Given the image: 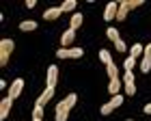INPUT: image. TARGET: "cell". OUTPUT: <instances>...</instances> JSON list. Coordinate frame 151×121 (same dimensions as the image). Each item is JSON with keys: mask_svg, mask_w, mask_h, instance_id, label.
<instances>
[{"mask_svg": "<svg viewBox=\"0 0 151 121\" xmlns=\"http://www.w3.org/2000/svg\"><path fill=\"white\" fill-rule=\"evenodd\" d=\"M123 67H125V71H132L134 67H136V58H134V56H127L125 63H123Z\"/></svg>", "mask_w": 151, "mask_h": 121, "instance_id": "22", "label": "cell"}, {"mask_svg": "<svg viewBox=\"0 0 151 121\" xmlns=\"http://www.w3.org/2000/svg\"><path fill=\"white\" fill-rule=\"evenodd\" d=\"M99 60H101L104 65H110V63H112V56H110V52H108V50H99Z\"/></svg>", "mask_w": 151, "mask_h": 121, "instance_id": "17", "label": "cell"}, {"mask_svg": "<svg viewBox=\"0 0 151 121\" xmlns=\"http://www.w3.org/2000/svg\"><path fill=\"white\" fill-rule=\"evenodd\" d=\"M108 67V76H110V80H114V78H119V73H116V65L114 63H110V65H106Z\"/></svg>", "mask_w": 151, "mask_h": 121, "instance_id": "25", "label": "cell"}, {"mask_svg": "<svg viewBox=\"0 0 151 121\" xmlns=\"http://www.w3.org/2000/svg\"><path fill=\"white\" fill-rule=\"evenodd\" d=\"M60 9H63V13L73 11L76 9V0H67V2H63V4H60Z\"/></svg>", "mask_w": 151, "mask_h": 121, "instance_id": "21", "label": "cell"}, {"mask_svg": "<svg viewBox=\"0 0 151 121\" xmlns=\"http://www.w3.org/2000/svg\"><path fill=\"white\" fill-rule=\"evenodd\" d=\"M108 104L112 106V110H114V108H119V106L123 104V95H121V93H119V95H112V99H110Z\"/></svg>", "mask_w": 151, "mask_h": 121, "instance_id": "19", "label": "cell"}, {"mask_svg": "<svg viewBox=\"0 0 151 121\" xmlns=\"http://www.w3.org/2000/svg\"><path fill=\"white\" fill-rule=\"evenodd\" d=\"M140 71H142V73H149V71H151V56L142 54V60H140Z\"/></svg>", "mask_w": 151, "mask_h": 121, "instance_id": "14", "label": "cell"}, {"mask_svg": "<svg viewBox=\"0 0 151 121\" xmlns=\"http://www.w3.org/2000/svg\"><path fill=\"white\" fill-rule=\"evenodd\" d=\"M121 80L119 78H114V80H110V84H108V91L112 93V95H119V91H121Z\"/></svg>", "mask_w": 151, "mask_h": 121, "instance_id": "13", "label": "cell"}, {"mask_svg": "<svg viewBox=\"0 0 151 121\" xmlns=\"http://www.w3.org/2000/svg\"><path fill=\"white\" fill-rule=\"evenodd\" d=\"M142 50H145V45H140V43H134V45H132V50H129V56L138 58V56L142 54Z\"/></svg>", "mask_w": 151, "mask_h": 121, "instance_id": "16", "label": "cell"}, {"mask_svg": "<svg viewBox=\"0 0 151 121\" xmlns=\"http://www.w3.org/2000/svg\"><path fill=\"white\" fill-rule=\"evenodd\" d=\"M60 15H63V9H60V6H50V9H45L43 11V19H58Z\"/></svg>", "mask_w": 151, "mask_h": 121, "instance_id": "8", "label": "cell"}, {"mask_svg": "<svg viewBox=\"0 0 151 121\" xmlns=\"http://www.w3.org/2000/svg\"><path fill=\"white\" fill-rule=\"evenodd\" d=\"M127 121H134V119H127Z\"/></svg>", "mask_w": 151, "mask_h": 121, "instance_id": "31", "label": "cell"}, {"mask_svg": "<svg viewBox=\"0 0 151 121\" xmlns=\"http://www.w3.org/2000/svg\"><path fill=\"white\" fill-rule=\"evenodd\" d=\"M22 89H24V80H22V78L13 80V84L9 86V97H11V99H15L19 93H22Z\"/></svg>", "mask_w": 151, "mask_h": 121, "instance_id": "5", "label": "cell"}, {"mask_svg": "<svg viewBox=\"0 0 151 121\" xmlns=\"http://www.w3.org/2000/svg\"><path fill=\"white\" fill-rule=\"evenodd\" d=\"M73 39H76V30H71V28L65 30L63 35H60V43H63V48H67V45H69Z\"/></svg>", "mask_w": 151, "mask_h": 121, "instance_id": "11", "label": "cell"}, {"mask_svg": "<svg viewBox=\"0 0 151 121\" xmlns=\"http://www.w3.org/2000/svg\"><path fill=\"white\" fill-rule=\"evenodd\" d=\"M52 97H54V89H50V86H47V89H45V91L39 95V99H37V106H45V104L50 102Z\"/></svg>", "mask_w": 151, "mask_h": 121, "instance_id": "10", "label": "cell"}, {"mask_svg": "<svg viewBox=\"0 0 151 121\" xmlns=\"http://www.w3.org/2000/svg\"><path fill=\"white\" fill-rule=\"evenodd\" d=\"M13 48H15L13 39H2V41H0V65H2V67L9 63V56H11Z\"/></svg>", "mask_w": 151, "mask_h": 121, "instance_id": "1", "label": "cell"}, {"mask_svg": "<svg viewBox=\"0 0 151 121\" xmlns=\"http://www.w3.org/2000/svg\"><path fill=\"white\" fill-rule=\"evenodd\" d=\"M123 89H125L127 95H134L136 93V82H123Z\"/></svg>", "mask_w": 151, "mask_h": 121, "instance_id": "23", "label": "cell"}, {"mask_svg": "<svg viewBox=\"0 0 151 121\" xmlns=\"http://www.w3.org/2000/svg\"><path fill=\"white\" fill-rule=\"evenodd\" d=\"M35 28H37V22H32V19L19 24V30H24V32H30V30H35Z\"/></svg>", "mask_w": 151, "mask_h": 121, "instance_id": "15", "label": "cell"}, {"mask_svg": "<svg viewBox=\"0 0 151 121\" xmlns=\"http://www.w3.org/2000/svg\"><path fill=\"white\" fill-rule=\"evenodd\" d=\"M142 110H145L147 115H151V104H147V106H145V108H142Z\"/></svg>", "mask_w": 151, "mask_h": 121, "instance_id": "30", "label": "cell"}, {"mask_svg": "<svg viewBox=\"0 0 151 121\" xmlns=\"http://www.w3.org/2000/svg\"><path fill=\"white\" fill-rule=\"evenodd\" d=\"M32 119H37V121L43 119V106H37L35 104V108H32Z\"/></svg>", "mask_w": 151, "mask_h": 121, "instance_id": "20", "label": "cell"}, {"mask_svg": "<svg viewBox=\"0 0 151 121\" xmlns=\"http://www.w3.org/2000/svg\"><path fill=\"white\" fill-rule=\"evenodd\" d=\"M114 48H116V52H125L127 45H125V41H123V39H116V41H114Z\"/></svg>", "mask_w": 151, "mask_h": 121, "instance_id": "26", "label": "cell"}, {"mask_svg": "<svg viewBox=\"0 0 151 121\" xmlns=\"http://www.w3.org/2000/svg\"><path fill=\"white\" fill-rule=\"evenodd\" d=\"M110 112H112V106L110 104H104V106H101V108H99V115H110Z\"/></svg>", "mask_w": 151, "mask_h": 121, "instance_id": "27", "label": "cell"}, {"mask_svg": "<svg viewBox=\"0 0 151 121\" xmlns=\"http://www.w3.org/2000/svg\"><path fill=\"white\" fill-rule=\"evenodd\" d=\"M26 6H28V9H32V6H37V0H26Z\"/></svg>", "mask_w": 151, "mask_h": 121, "instance_id": "29", "label": "cell"}, {"mask_svg": "<svg viewBox=\"0 0 151 121\" xmlns=\"http://www.w3.org/2000/svg\"><path fill=\"white\" fill-rule=\"evenodd\" d=\"M11 104H13V99L6 95L2 102H0V119H6L9 117V110H11Z\"/></svg>", "mask_w": 151, "mask_h": 121, "instance_id": "9", "label": "cell"}, {"mask_svg": "<svg viewBox=\"0 0 151 121\" xmlns=\"http://www.w3.org/2000/svg\"><path fill=\"white\" fill-rule=\"evenodd\" d=\"M123 82H136V80H134V73H132V71H125V76H123Z\"/></svg>", "mask_w": 151, "mask_h": 121, "instance_id": "28", "label": "cell"}, {"mask_svg": "<svg viewBox=\"0 0 151 121\" xmlns=\"http://www.w3.org/2000/svg\"><path fill=\"white\" fill-rule=\"evenodd\" d=\"M69 106H65V102H58L56 104V121H67V117H69Z\"/></svg>", "mask_w": 151, "mask_h": 121, "instance_id": "6", "label": "cell"}, {"mask_svg": "<svg viewBox=\"0 0 151 121\" xmlns=\"http://www.w3.org/2000/svg\"><path fill=\"white\" fill-rule=\"evenodd\" d=\"M82 19H84V15H82V13H73V15H71V24H69V28H71V30H78L80 26H82Z\"/></svg>", "mask_w": 151, "mask_h": 121, "instance_id": "12", "label": "cell"}, {"mask_svg": "<svg viewBox=\"0 0 151 121\" xmlns=\"http://www.w3.org/2000/svg\"><path fill=\"white\" fill-rule=\"evenodd\" d=\"M63 102H65V106L73 108V106H76V102H78V95H76V93H69V95H67V97L63 99Z\"/></svg>", "mask_w": 151, "mask_h": 121, "instance_id": "18", "label": "cell"}, {"mask_svg": "<svg viewBox=\"0 0 151 121\" xmlns=\"http://www.w3.org/2000/svg\"><path fill=\"white\" fill-rule=\"evenodd\" d=\"M106 35H108V39H110V41H116V39H121V37H119V30H116V28H108V30H106Z\"/></svg>", "mask_w": 151, "mask_h": 121, "instance_id": "24", "label": "cell"}, {"mask_svg": "<svg viewBox=\"0 0 151 121\" xmlns=\"http://www.w3.org/2000/svg\"><path fill=\"white\" fill-rule=\"evenodd\" d=\"M116 11H119V2L106 4V9H104V19H106V22H112V19H116Z\"/></svg>", "mask_w": 151, "mask_h": 121, "instance_id": "4", "label": "cell"}, {"mask_svg": "<svg viewBox=\"0 0 151 121\" xmlns=\"http://www.w3.org/2000/svg\"><path fill=\"white\" fill-rule=\"evenodd\" d=\"M132 11L129 9V0H123V2H119V11H116V22H123V19L127 17V13Z\"/></svg>", "mask_w": 151, "mask_h": 121, "instance_id": "7", "label": "cell"}, {"mask_svg": "<svg viewBox=\"0 0 151 121\" xmlns=\"http://www.w3.org/2000/svg\"><path fill=\"white\" fill-rule=\"evenodd\" d=\"M32 121H37V119H32Z\"/></svg>", "mask_w": 151, "mask_h": 121, "instance_id": "32", "label": "cell"}, {"mask_svg": "<svg viewBox=\"0 0 151 121\" xmlns=\"http://www.w3.org/2000/svg\"><path fill=\"white\" fill-rule=\"evenodd\" d=\"M47 86H50V89H56V82H58V67L56 65H50L47 67Z\"/></svg>", "mask_w": 151, "mask_h": 121, "instance_id": "3", "label": "cell"}, {"mask_svg": "<svg viewBox=\"0 0 151 121\" xmlns=\"http://www.w3.org/2000/svg\"><path fill=\"white\" fill-rule=\"evenodd\" d=\"M58 58H82L84 56V50L82 48H60L56 52Z\"/></svg>", "mask_w": 151, "mask_h": 121, "instance_id": "2", "label": "cell"}]
</instances>
